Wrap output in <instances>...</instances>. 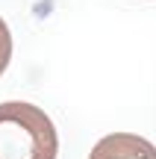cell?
<instances>
[{
    "instance_id": "6da1fadb",
    "label": "cell",
    "mask_w": 156,
    "mask_h": 159,
    "mask_svg": "<svg viewBox=\"0 0 156 159\" xmlns=\"http://www.w3.org/2000/svg\"><path fill=\"white\" fill-rule=\"evenodd\" d=\"M59 136L44 109L27 100L0 103V159H56Z\"/></svg>"
},
{
    "instance_id": "7a4b0ae2",
    "label": "cell",
    "mask_w": 156,
    "mask_h": 159,
    "mask_svg": "<svg viewBox=\"0 0 156 159\" xmlns=\"http://www.w3.org/2000/svg\"><path fill=\"white\" fill-rule=\"evenodd\" d=\"M88 159H156V144L136 133H109L91 148Z\"/></svg>"
},
{
    "instance_id": "3957f363",
    "label": "cell",
    "mask_w": 156,
    "mask_h": 159,
    "mask_svg": "<svg viewBox=\"0 0 156 159\" xmlns=\"http://www.w3.org/2000/svg\"><path fill=\"white\" fill-rule=\"evenodd\" d=\"M9 59H12V33L6 27V21L0 18V77L9 68Z\"/></svg>"
}]
</instances>
